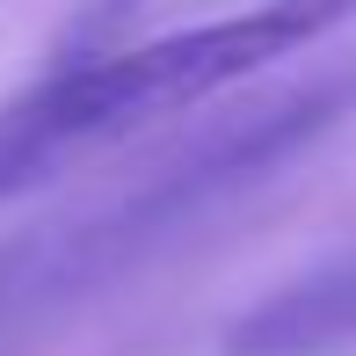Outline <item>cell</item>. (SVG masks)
<instances>
[{"label": "cell", "instance_id": "obj_1", "mask_svg": "<svg viewBox=\"0 0 356 356\" xmlns=\"http://www.w3.org/2000/svg\"><path fill=\"white\" fill-rule=\"evenodd\" d=\"M284 51H305V37L284 15V0H262V8L189 22V29H168V37L95 51V58L44 73L37 88L0 102V204L51 182L58 168H73L95 145L168 117V109L211 102L233 80L277 66Z\"/></svg>", "mask_w": 356, "mask_h": 356}, {"label": "cell", "instance_id": "obj_2", "mask_svg": "<svg viewBox=\"0 0 356 356\" xmlns=\"http://www.w3.org/2000/svg\"><path fill=\"white\" fill-rule=\"evenodd\" d=\"M356 342V254L277 284L233 320L225 356H334Z\"/></svg>", "mask_w": 356, "mask_h": 356}, {"label": "cell", "instance_id": "obj_3", "mask_svg": "<svg viewBox=\"0 0 356 356\" xmlns=\"http://www.w3.org/2000/svg\"><path fill=\"white\" fill-rule=\"evenodd\" d=\"M284 8H291V22L305 29V44H320L327 29H342L356 15V0H284Z\"/></svg>", "mask_w": 356, "mask_h": 356}]
</instances>
